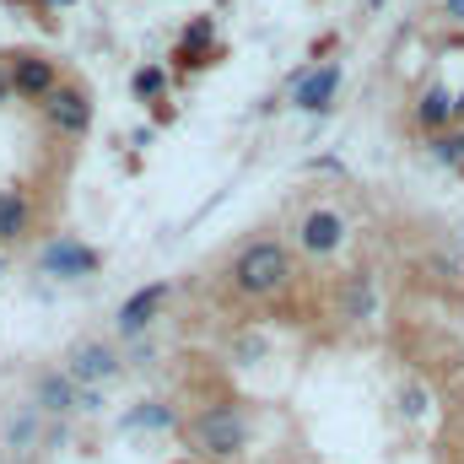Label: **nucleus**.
Listing matches in <instances>:
<instances>
[{
	"instance_id": "1",
	"label": "nucleus",
	"mask_w": 464,
	"mask_h": 464,
	"mask_svg": "<svg viewBox=\"0 0 464 464\" xmlns=\"http://www.w3.org/2000/svg\"><path fill=\"white\" fill-rule=\"evenodd\" d=\"M232 281L243 297H276L292 281V254L281 243H248L232 265Z\"/></svg>"
},
{
	"instance_id": "2",
	"label": "nucleus",
	"mask_w": 464,
	"mask_h": 464,
	"mask_svg": "<svg viewBox=\"0 0 464 464\" xmlns=\"http://www.w3.org/2000/svg\"><path fill=\"white\" fill-rule=\"evenodd\" d=\"M195 438H200V449H206V454L232 459V454L248 443V427H243V416H237L232 405H217V411H206V416L195 421Z\"/></svg>"
},
{
	"instance_id": "3",
	"label": "nucleus",
	"mask_w": 464,
	"mask_h": 464,
	"mask_svg": "<svg viewBox=\"0 0 464 464\" xmlns=\"http://www.w3.org/2000/svg\"><path fill=\"white\" fill-rule=\"evenodd\" d=\"M44 276H60V281H82V276H92L98 270V248H87V243H76V237H60V243H49L44 248Z\"/></svg>"
},
{
	"instance_id": "4",
	"label": "nucleus",
	"mask_w": 464,
	"mask_h": 464,
	"mask_svg": "<svg viewBox=\"0 0 464 464\" xmlns=\"http://www.w3.org/2000/svg\"><path fill=\"white\" fill-rule=\"evenodd\" d=\"M44 114H49V124H54L60 135H87V124H92V103H87L76 87H54V92L44 98Z\"/></svg>"
},
{
	"instance_id": "5",
	"label": "nucleus",
	"mask_w": 464,
	"mask_h": 464,
	"mask_svg": "<svg viewBox=\"0 0 464 464\" xmlns=\"http://www.w3.org/2000/svg\"><path fill=\"white\" fill-rule=\"evenodd\" d=\"M119 372V356L103 341H82V346L71 351V378L76 383H103V378H114Z\"/></svg>"
},
{
	"instance_id": "6",
	"label": "nucleus",
	"mask_w": 464,
	"mask_h": 464,
	"mask_svg": "<svg viewBox=\"0 0 464 464\" xmlns=\"http://www.w3.org/2000/svg\"><path fill=\"white\" fill-rule=\"evenodd\" d=\"M11 92H22V98H49V92H54V65L38 60V54H16V65H11Z\"/></svg>"
},
{
	"instance_id": "7",
	"label": "nucleus",
	"mask_w": 464,
	"mask_h": 464,
	"mask_svg": "<svg viewBox=\"0 0 464 464\" xmlns=\"http://www.w3.org/2000/svg\"><path fill=\"white\" fill-rule=\"evenodd\" d=\"M162 303H168V281H151V286H140V292H135V297L119 308V330H124V335H135L140 324H151V319H157V308H162Z\"/></svg>"
},
{
	"instance_id": "8",
	"label": "nucleus",
	"mask_w": 464,
	"mask_h": 464,
	"mask_svg": "<svg viewBox=\"0 0 464 464\" xmlns=\"http://www.w3.org/2000/svg\"><path fill=\"white\" fill-rule=\"evenodd\" d=\"M341 237H346V222H341L335 211H308V217H303V248H308V254H335Z\"/></svg>"
},
{
	"instance_id": "9",
	"label": "nucleus",
	"mask_w": 464,
	"mask_h": 464,
	"mask_svg": "<svg viewBox=\"0 0 464 464\" xmlns=\"http://www.w3.org/2000/svg\"><path fill=\"white\" fill-rule=\"evenodd\" d=\"M335 87H341V65H319V71H308V76L297 82V109L319 114V109L335 98Z\"/></svg>"
},
{
	"instance_id": "10",
	"label": "nucleus",
	"mask_w": 464,
	"mask_h": 464,
	"mask_svg": "<svg viewBox=\"0 0 464 464\" xmlns=\"http://www.w3.org/2000/svg\"><path fill=\"white\" fill-rule=\"evenodd\" d=\"M454 114H459V103H454V98H449L443 87H432V92L421 98V109H416V119H421L427 130H443V124H449Z\"/></svg>"
},
{
	"instance_id": "11",
	"label": "nucleus",
	"mask_w": 464,
	"mask_h": 464,
	"mask_svg": "<svg viewBox=\"0 0 464 464\" xmlns=\"http://www.w3.org/2000/svg\"><path fill=\"white\" fill-rule=\"evenodd\" d=\"M38 400H44L49 411H71V405H76V389H71V378L49 372V378H38Z\"/></svg>"
},
{
	"instance_id": "12",
	"label": "nucleus",
	"mask_w": 464,
	"mask_h": 464,
	"mask_svg": "<svg viewBox=\"0 0 464 464\" xmlns=\"http://www.w3.org/2000/svg\"><path fill=\"white\" fill-rule=\"evenodd\" d=\"M22 227H27V200L5 189V195H0V243H5V237H16Z\"/></svg>"
},
{
	"instance_id": "13",
	"label": "nucleus",
	"mask_w": 464,
	"mask_h": 464,
	"mask_svg": "<svg viewBox=\"0 0 464 464\" xmlns=\"http://www.w3.org/2000/svg\"><path fill=\"white\" fill-rule=\"evenodd\" d=\"M367 308H372V286H367V276H356L346 292V319H362Z\"/></svg>"
},
{
	"instance_id": "14",
	"label": "nucleus",
	"mask_w": 464,
	"mask_h": 464,
	"mask_svg": "<svg viewBox=\"0 0 464 464\" xmlns=\"http://www.w3.org/2000/svg\"><path fill=\"white\" fill-rule=\"evenodd\" d=\"M130 87H135V98L146 103V98H157V92L168 87V76H162L157 65H146V71H135V82H130Z\"/></svg>"
},
{
	"instance_id": "15",
	"label": "nucleus",
	"mask_w": 464,
	"mask_h": 464,
	"mask_svg": "<svg viewBox=\"0 0 464 464\" xmlns=\"http://www.w3.org/2000/svg\"><path fill=\"white\" fill-rule=\"evenodd\" d=\"M211 44V16H200V22H189V33H184V65H189V54H200Z\"/></svg>"
},
{
	"instance_id": "16",
	"label": "nucleus",
	"mask_w": 464,
	"mask_h": 464,
	"mask_svg": "<svg viewBox=\"0 0 464 464\" xmlns=\"http://www.w3.org/2000/svg\"><path fill=\"white\" fill-rule=\"evenodd\" d=\"M173 411L168 405H146V411H130V427H168Z\"/></svg>"
},
{
	"instance_id": "17",
	"label": "nucleus",
	"mask_w": 464,
	"mask_h": 464,
	"mask_svg": "<svg viewBox=\"0 0 464 464\" xmlns=\"http://www.w3.org/2000/svg\"><path fill=\"white\" fill-rule=\"evenodd\" d=\"M432 151H438L443 162H464V135H438V140H432Z\"/></svg>"
},
{
	"instance_id": "18",
	"label": "nucleus",
	"mask_w": 464,
	"mask_h": 464,
	"mask_svg": "<svg viewBox=\"0 0 464 464\" xmlns=\"http://www.w3.org/2000/svg\"><path fill=\"white\" fill-rule=\"evenodd\" d=\"M449 16H459L464 22V0H449Z\"/></svg>"
},
{
	"instance_id": "19",
	"label": "nucleus",
	"mask_w": 464,
	"mask_h": 464,
	"mask_svg": "<svg viewBox=\"0 0 464 464\" xmlns=\"http://www.w3.org/2000/svg\"><path fill=\"white\" fill-rule=\"evenodd\" d=\"M5 92H11V71H0V98H5Z\"/></svg>"
},
{
	"instance_id": "20",
	"label": "nucleus",
	"mask_w": 464,
	"mask_h": 464,
	"mask_svg": "<svg viewBox=\"0 0 464 464\" xmlns=\"http://www.w3.org/2000/svg\"><path fill=\"white\" fill-rule=\"evenodd\" d=\"M367 5H383V0H367Z\"/></svg>"
},
{
	"instance_id": "21",
	"label": "nucleus",
	"mask_w": 464,
	"mask_h": 464,
	"mask_svg": "<svg viewBox=\"0 0 464 464\" xmlns=\"http://www.w3.org/2000/svg\"><path fill=\"white\" fill-rule=\"evenodd\" d=\"M459 114H464V98H459Z\"/></svg>"
}]
</instances>
